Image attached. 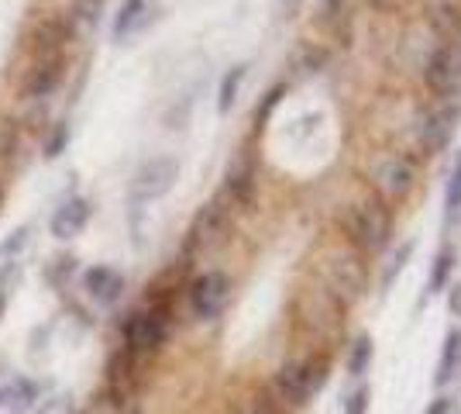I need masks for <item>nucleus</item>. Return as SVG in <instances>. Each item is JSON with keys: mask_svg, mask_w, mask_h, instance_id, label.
Instances as JSON below:
<instances>
[{"mask_svg": "<svg viewBox=\"0 0 461 414\" xmlns=\"http://www.w3.org/2000/svg\"><path fill=\"white\" fill-rule=\"evenodd\" d=\"M324 283L327 294L338 304H351L366 294V262L358 253H334L324 262Z\"/></svg>", "mask_w": 461, "mask_h": 414, "instance_id": "f257e3e1", "label": "nucleus"}, {"mask_svg": "<svg viewBox=\"0 0 461 414\" xmlns=\"http://www.w3.org/2000/svg\"><path fill=\"white\" fill-rule=\"evenodd\" d=\"M389 235V215L379 200H366L348 215V238L358 253H379Z\"/></svg>", "mask_w": 461, "mask_h": 414, "instance_id": "f03ea898", "label": "nucleus"}, {"mask_svg": "<svg viewBox=\"0 0 461 414\" xmlns=\"http://www.w3.org/2000/svg\"><path fill=\"white\" fill-rule=\"evenodd\" d=\"M176 177H179V162L173 156L149 159L145 166H138L135 179H131V198L135 200H155L173 190Z\"/></svg>", "mask_w": 461, "mask_h": 414, "instance_id": "7ed1b4c3", "label": "nucleus"}, {"mask_svg": "<svg viewBox=\"0 0 461 414\" xmlns=\"http://www.w3.org/2000/svg\"><path fill=\"white\" fill-rule=\"evenodd\" d=\"M230 297V280L224 273H203L196 283H193L190 290V308L193 315L200 317V321H211V317H217L221 311H224V304H228Z\"/></svg>", "mask_w": 461, "mask_h": 414, "instance_id": "20e7f679", "label": "nucleus"}, {"mask_svg": "<svg viewBox=\"0 0 461 414\" xmlns=\"http://www.w3.org/2000/svg\"><path fill=\"white\" fill-rule=\"evenodd\" d=\"M427 83L438 94H455L461 87V49L458 45H441L427 66Z\"/></svg>", "mask_w": 461, "mask_h": 414, "instance_id": "39448f33", "label": "nucleus"}, {"mask_svg": "<svg viewBox=\"0 0 461 414\" xmlns=\"http://www.w3.org/2000/svg\"><path fill=\"white\" fill-rule=\"evenodd\" d=\"M162 338H166V325L158 315H135L124 325V345L138 355L155 353L162 345Z\"/></svg>", "mask_w": 461, "mask_h": 414, "instance_id": "423d86ee", "label": "nucleus"}, {"mask_svg": "<svg viewBox=\"0 0 461 414\" xmlns=\"http://www.w3.org/2000/svg\"><path fill=\"white\" fill-rule=\"evenodd\" d=\"M276 397L283 400V408H303L310 400L307 394V370H303V363H289L279 370L276 376Z\"/></svg>", "mask_w": 461, "mask_h": 414, "instance_id": "0eeeda50", "label": "nucleus"}, {"mask_svg": "<svg viewBox=\"0 0 461 414\" xmlns=\"http://www.w3.org/2000/svg\"><path fill=\"white\" fill-rule=\"evenodd\" d=\"M86 221H90V200L69 198L66 204H59L56 215H52V235L73 238L86 228Z\"/></svg>", "mask_w": 461, "mask_h": 414, "instance_id": "6e6552de", "label": "nucleus"}, {"mask_svg": "<svg viewBox=\"0 0 461 414\" xmlns=\"http://www.w3.org/2000/svg\"><path fill=\"white\" fill-rule=\"evenodd\" d=\"M83 283H86L90 297L100 300V304H114L117 297H121V290H124V276L117 273V270H111V266H94V270H86V273H83Z\"/></svg>", "mask_w": 461, "mask_h": 414, "instance_id": "1a4fd4ad", "label": "nucleus"}, {"mask_svg": "<svg viewBox=\"0 0 461 414\" xmlns=\"http://www.w3.org/2000/svg\"><path fill=\"white\" fill-rule=\"evenodd\" d=\"M455 121H458V107H441L438 115H430L420 132L423 149L427 152H441L444 145H447V138H451V132H455Z\"/></svg>", "mask_w": 461, "mask_h": 414, "instance_id": "9d476101", "label": "nucleus"}, {"mask_svg": "<svg viewBox=\"0 0 461 414\" xmlns=\"http://www.w3.org/2000/svg\"><path fill=\"white\" fill-rule=\"evenodd\" d=\"M379 187H383L385 198L400 200L410 194L413 187V166L406 159H389L383 170H379Z\"/></svg>", "mask_w": 461, "mask_h": 414, "instance_id": "9b49d317", "label": "nucleus"}, {"mask_svg": "<svg viewBox=\"0 0 461 414\" xmlns=\"http://www.w3.org/2000/svg\"><path fill=\"white\" fill-rule=\"evenodd\" d=\"M59 77H62V56H49V60H35V69L28 73L24 94L28 97H45L56 90Z\"/></svg>", "mask_w": 461, "mask_h": 414, "instance_id": "f8f14e48", "label": "nucleus"}, {"mask_svg": "<svg viewBox=\"0 0 461 414\" xmlns=\"http://www.w3.org/2000/svg\"><path fill=\"white\" fill-rule=\"evenodd\" d=\"M224 228H228V211L213 200V204H207V207L196 215V221H193V242H196V245H211V242L221 238Z\"/></svg>", "mask_w": 461, "mask_h": 414, "instance_id": "ddd939ff", "label": "nucleus"}, {"mask_svg": "<svg viewBox=\"0 0 461 414\" xmlns=\"http://www.w3.org/2000/svg\"><path fill=\"white\" fill-rule=\"evenodd\" d=\"M461 373V332H447L444 338V349H441V363H438V376H434V383L444 387V383H451L455 376Z\"/></svg>", "mask_w": 461, "mask_h": 414, "instance_id": "4468645a", "label": "nucleus"}, {"mask_svg": "<svg viewBox=\"0 0 461 414\" xmlns=\"http://www.w3.org/2000/svg\"><path fill=\"white\" fill-rule=\"evenodd\" d=\"M251 177H255V173H251L249 159H238L228 170V194L238 200V204H251V187H255Z\"/></svg>", "mask_w": 461, "mask_h": 414, "instance_id": "2eb2a0df", "label": "nucleus"}, {"mask_svg": "<svg viewBox=\"0 0 461 414\" xmlns=\"http://www.w3.org/2000/svg\"><path fill=\"white\" fill-rule=\"evenodd\" d=\"M141 21H145V0H124L114 18V35L117 39H128Z\"/></svg>", "mask_w": 461, "mask_h": 414, "instance_id": "dca6fc26", "label": "nucleus"}, {"mask_svg": "<svg viewBox=\"0 0 461 414\" xmlns=\"http://www.w3.org/2000/svg\"><path fill=\"white\" fill-rule=\"evenodd\" d=\"M372 355H375L372 336H358L355 338V345H351V355H348V373L362 376L368 370V363H372Z\"/></svg>", "mask_w": 461, "mask_h": 414, "instance_id": "f3484780", "label": "nucleus"}, {"mask_svg": "<svg viewBox=\"0 0 461 414\" xmlns=\"http://www.w3.org/2000/svg\"><path fill=\"white\" fill-rule=\"evenodd\" d=\"M241 79H245V66H234V69H230L228 77L221 79V94H217V111H221V115H228L230 107H234Z\"/></svg>", "mask_w": 461, "mask_h": 414, "instance_id": "a211bd4d", "label": "nucleus"}, {"mask_svg": "<svg viewBox=\"0 0 461 414\" xmlns=\"http://www.w3.org/2000/svg\"><path fill=\"white\" fill-rule=\"evenodd\" d=\"M444 204H447V221H461V156L455 162V170H451V179H447Z\"/></svg>", "mask_w": 461, "mask_h": 414, "instance_id": "6ab92c4d", "label": "nucleus"}, {"mask_svg": "<svg viewBox=\"0 0 461 414\" xmlns=\"http://www.w3.org/2000/svg\"><path fill=\"white\" fill-rule=\"evenodd\" d=\"M410 256H413V242H403L400 249H396V256L389 259V266H385V273H383V287L389 290L393 287V280L403 273V266L410 262Z\"/></svg>", "mask_w": 461, "mask_h": 414, "instance_id": "aec40b11", "label": "nucleus"}, {"mask_svg": "<svg viewBox=\"0 0 461 414\" xmlns=\"http://www.w3.org/2000/svg\"><path fill=\"white\" fill-rule=\"evenodd\" d=\"M303 370H307V394H321V387L327 383V363L324 359H307Z\"/></svg>", "mask_w": 461, "mask_h": 414, "instance_id": "412c9836", "label": "nucleus"}, {"mask_svg": "<svg viewBox=\"0 0 461 414\" xmlns=\"http://www.w3.org/2000/svg\"><path fill=\"white\" fill-rule=\"evenodd\" d=\"M28 238H32V225H18V228L11 232V238L0 242V259H11L21 245H28Z\"/></svg>", "mask_w": 461, "mask_h": 414, "instance_id": "4be33fe9", "label": "nucleus"}, {"mask_svg": "<svg viewBox=\"0 0 461 414\" xmlns=\"http://www.w3.org/2000/svg\"><path fill=\"white\" fill-rule=\"evenodd\" d=\"M451 266H455V253H441L438 262H434V273H430V294L447 287V273H451Z\"/></svg>", "mask_w": 461, "mask_h": 414, "instance_id": "5701e85b", "label": "nucleus"}, {"mask_svg": "<svg viewBox=\"0 0 461 414\" xmlns=\"http://www.w3.org/2000/svg\"><path fill=\"white\" fill-rule=\"evenodd\" d=\"M18 273H21V266L14 262V259H4V262H0V297L11 294V287H14Z\"/></svg>", "mask_w": 461, "mask_h": 414, "instance_id": "b1692460", "label": "nucleus"}, {"mask_svg": "<svg viewBox=\"0 0 461 414\" xmlns=\"http://www.w3.org/2000/svg\"><path fill=\"white\" fill-rule=\"evenodd\" d=\"M96 11H100V0H79V4H77V21H79V24H86V28H94Z\"/></svg>", "mask_w": 461, "mask_h": 414, "instance_id": "393cba45", "label": "nucleus"}, {"mask_svg": "<svg viewBox=\"0 0 461 414\" xmlns=\"http://www.w3.org/2000/svg\"><path fill=\"white\" fill-rule=\"evenodd\" d=\"M368 400H372V394H368L366 387L355 391V394L345 400V414H368Z\"/></svg>", "mask_w": 461, "mask_h": 414, "instance_id": "a878e982", "label": "nucleus"}, {"mask_svg": "<svg viewBox=\"0 0 461 414\" xmlns=\"http://www.w3.org/2000/svg\"><path fill=\"white\" fill-rule=\"evenodd\" d=\"M41 414H73V400H69V397H52V400L41 408Z\"/></svg>", "mask_w": 461, "mask_h": 414, "instance_id": "bb28decb", "label": "nucleus"}, {"mask_svg": "<svg viewBox=\"0 0 461 414\" xmlns=\"http://www.w3.org/2000/svg\"><path fill=\"white\" fill-rule=\"evenodd\" d=\"M62 145H66V124H59V132L49 138V145H45V156H59V152H62Z\"/></svg>", "mask_w": 461, "mask_h": 414, "instance_id": "cd10ccee", "label": "nucleus"}, {"mask_svg": "<svg viewBox=\"0 0 461 414\" xmlns=\"http://www.w3.org/2000/svg\"><path fill=\"white\" fill-rule=\"evenodd\" d=\"M427 414H451V397H438V400L427 408Z\"/></svg>", "mask_w": 461, "mask_h": 414, "instance_id": "c85d7f7f", "label": "nucleus"}, {"mask_svg": "<svg viewBox=\"0 0 461 414\" xmlns=\"http://www.w3.org/2000/svg\"><path fill=\"white\" fill-rule=\"evenodd\" d=\"M279 97H283V87H276V90H272L269 97H266V107H262V118H266V115H269V111H272V107L279 104Z\"/></svg>", "mask_w": 461, "mask_h": 414, "instance_id": "c756f323", "label": "nucleus"}, {"mask_svg": "<svg viewBox=\"0 0 461 414\" xmlns=\"http://www.w3.org/2000/svg\"><path fill=\"white\" fill-rule=\"evenodd\" d=\"M447 304H451V311L461 317V283H455V287H451V300H447Z\"/></svg>", "mask_w": 461, "mask_h": 414, "instance_id": "7c9ffc66", "label": "nucleus"}, {"mask_svg": "<svg viewBox=\"0 0 461 414\" xmlns=\"http://www.w3.org/2000/svg\"><path fill=\"white\" fill-rule=\"evenodd\" d=\"M4 311H7V297H0V317H4Z\"/></svg>", "mask_w": 461, "mask_h": 414, "instance_id": "2f4dec72", "label": "nucleus"}, {"mask_svg": "<svg viewBox=\"0 0 461 414\" xmlns=\"http://www.w3.org/2000/svg\"><path fill=\"white\" fill-rule=\"evenodd\" d=\"M251 414H269V408H255Z\"/></svg>", "mask_w": 461, "mask_h": 414, "instance_id": "473e14b6", "label": "nucleus"}, {"mask_svg": "<svg viewBox=\"0 0 461 414\" xmlns=\"http://www.w3.org/2000/svg\"><path fill=\"white\" fill-rule=\"evenodd\" d=\"M0 204H4V187H0Z\"/></svg>", "mask_w": 461, "mask_h": 414, "instance_id": "72a5a7b5", "label": "nucleus"}, {"mask_svg": "<svg viewBox=\"0 0 461 414\" xmlns=\"http://www.w3.org/2000/svg\"><path fill=\"white\" fill-rule=\"evenodd\" d=\"M0 400H4V394H0Z\"/></svg>", "mask_w": 461, "mask_h": 414, "instance_id": "f704fd0d", "label": "nucleus"}]
</instances>
